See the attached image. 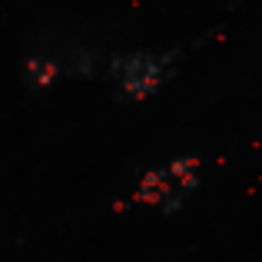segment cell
Here are the masks:
<instances>
[{
    "instance_id": "1",
    "label": "cell",
    "mask_w": 262,
    "mask_h": 262,
    "mask_svg": "<svg viewBox=\"0 0 262 262\" xmlns=\"http://www.w3.org/2000/svg\"><path fill=\"white\" fill-rule=\"evenodd\" d=\"M173 70H176L173 50H129V53H116L113 57L110 83H113L120 100L143 103L169 83Z\"/></svg>"
},
{
    "instance_id": "2",
    "label": "cell",
    "mask_w": 262,
    "mask_h": 262,
    "mask_svg": "<svg viewBox=\"0 0 262 262\" xmlns=\"http://www.w3.org/2000/svg\"><path fill=\"white\" fill-rule=\"evenodd\" d=\"M196 186H199V160L196 156H176L166 166L149 169L136 183L133 196L143 206H153V209H163V212H176L189 199V192Z\"/></svg>"
}]
</instances>
